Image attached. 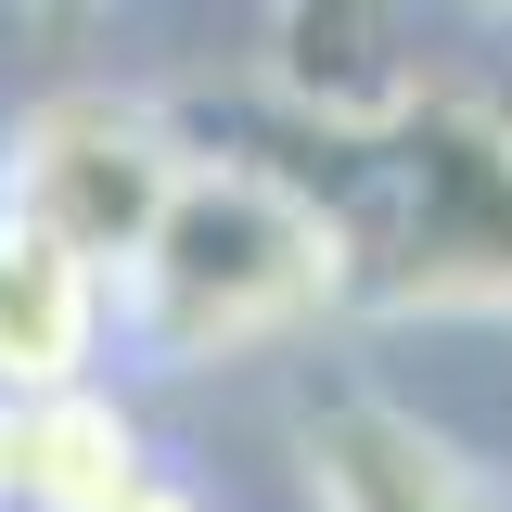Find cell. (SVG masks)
I'll use <instances>...</instances> for the list:
<instances>
[{"label": "cell", "mask_w": 512, "mask_h": 512, "mask_svg": "<svg viewBox=\"0 0 512 512\" xmlns=\"http://www.w3.org/2000/svg\"><path fill=\"white\" fill-rule=\"evenodd\" d=\"M205 128V116H192ZM333 333H359V256L320 180L269 128H205L192 180L167 192L154 244L116 269V372L154 384H218L256 359L308 372Z\"/></svg>", "instance_id": "cell-1"}, {"label": "cell", "mask_w": 512, "mask_h": 512, "mask_svg": "<svg viewBox=\"0 0 512 512\" xmlns=\"http://www.w3.org/2000/svg\"><path fill=\"white\" fill-rule=\"evenodd\" d=\"M269 141L346 218L359 333H384V320L512 333V103L436 77L372 128H282L269 116Z\"/></svg>", "instance_id": "cell-2"}, {"label": "cell", "mask_w": 512, "mask_h": 512, "mask_svg": "<svg viewBox=\"0 0 512 512\" xmlns=\"http://www.w3.org/2000/svg\"><path fill=\"white\" fill-rule=\"evenodd\" d=\"M192 103L141 90V77H52L0 116V205L39 218L52 244H77L103 282L154 244L167 192L192 180Z\"/></svg>", "instance_id": "cell-3"}, {"label": "cell", "mask_w": 512, "mask_h": 512, "mask_svg": "<svg viewBox=\"0 0 512 512\" xmlns=\"http://www.w3.org/2000/svg\"><path fill=\"white\" fill-rule=\"evenodd\" d=\"M282 487L295 512H512V487L448 436L423 397L359 359H308L282 397Z\"/></svg>", "instance_id": "cell-4"}, {"label": "cell", "mask_w": 512, "mask_h": 512, "mask_svg": "<svg viewBox=\"0 0 512 512\" xmlns=\"http://www.w3.org/2000/svg\"><path fill=\"white\" fill-rule=\"evenodd\" d=\"M103 372H116V282L0 205V397L39 410V397L103 384Z\"/></svg>", "instance_id": "cell-5"}, {"label": "cell", "mask_w": 512, "mask_h": 512, "mask_svg": "<svg viewBox=\"0 0 512 512\" xmlns=\"http://www.w3.org/2000/svg\"><path fill=\"white\" fill-rule=\"evenodd\" d=\"M167 474V423L128 372L13 410V512H128Z\"/></svg>", "instance_id": "cell-6"}, {"label": "cell", "mask_w": 512, "mask_h": 512, "mask_svg": "<svg viewBox=\"0 0 512 512\" xmlns=\"http://www.w3.org/2000/svg\"><path fill=\"white\" fill-rule=\"evenodd\" d=\"M128 512H231V500H218V487H205L192 461H167V474H154V487H141Z\"/></svg>", "instance_id": "cell-7"}, {"label": "cell", "mask_w": 512, "mask_h": 512, "mask_svg": "<svg viewBox=\"0 0 512 512\" xmlns=\"http://www.w3.org/2000/svg\"><path fill=\"white\" fill-rule=\"evenodd\" d=\"M0 512H13V397H0Z\"/></svg>", "instance_id": "cell-8"}, {"label": "cell", "mask_w": 512, "mask_h": 512, "mask_svg": "<svg viewBox=\"0 0 512 512\" xmlns=\"http://www.w3.org/2000/svg\"><path fill=\"white\" fill-rule=\"evenodd\" d=\"M461 13H487V26H512V0H461Z\"/></svg>", "instance_id": "cell-9"}]
</instances>
